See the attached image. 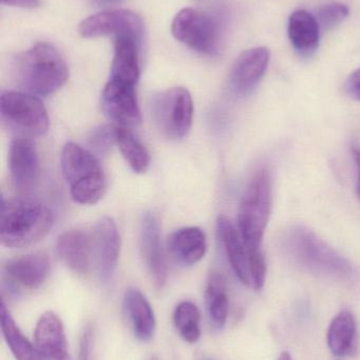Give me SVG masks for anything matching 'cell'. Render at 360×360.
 <instances>
[{"mask_svg":"<svg viewBox=\"0 0 360 360\" xmlns=\"http://www.w3.org/2000/svg\"><path fill=\"white\" fill-rule=\"evenodd\" d=\"M319 27L316 17L304 10L295 11L289 19V37L296 52L310 57L319 44Z\"/></svg>","mask_w":360,"mask_h":360,"instance_id":"cell-23","label":"cell"},{"mask_svg":"<svg viewBox=\"0 0 360 360\" xmlns=\"http://www.w3.org/2000/svg\"><path fill=\"white\" fill-rule=\"evenodd\" d=\"M52 212L30 199H10L2 203L1 243L8 248L34 245L48 235L53 226Z\"/></svg>","mask_w":360,"mask_h":360,"instance_id":"cell-2","label":"cell"},{"mask_svg":"<svg viewBox=\"0 0 360 360\" xmlns=\"http://www.w3.org/2000/svg\"><path fill=\"white\" fill-rule=\"evenodd\" d=\"M270 58V51L264 46L244 51L230 72V84L234 93L244 96L255 90L268 69Z\"/></svg>","mask_w":360,"mask_h":360,"instance_id":"cell-15","label":"cell"},{"mask_svg":"<svg viewBox=\"0 0 360 360\" xmlns=\"http://www.w3.org/2000/svg\"><path fill=\"white\" fill-rule=\"evenodd\" d=\"M101 108L114 126L132 129L141 122L137 86L109 79L101 94Z\"/></svg>","mask_w":360,"mask_h":360,"instance_id":"cell-11","label":"cell"},{"mask_svg":"<svg viewBox=\"0 0 360 360\" xmlns=\"http://www.w3.org/2000/svg\"><path fill=\"white\" fill-rule=\"evenodd\" d=\"M272 207V173L261 167L247 182L239 205L238 231L249 250H261Z\"/></svg>","mask_w":360,"mask_h":360,"instance_id":"cell-3","label":"cell"},{"mask_svg":"<svg viewBox=\"0 0 360 360\" xmlns=\"http://www.w3.org/2000/svg\"><path fill=\"white\" fill-rule=\"evenodd\" d=\"M8 170L15 188L29 192L39 176V156L35 141L30 137L16 136L8 150Z\"/></svg>","mask_w":360,"mask_h":360,"instance_id":"cell-12","label":"cell"},{"mask_svg":"<svg viewBox=\"0 0 360 360\" xmlns=\"http://www.w3.org/2000/svg\"><path fill=\"white\" fill-rule=\"evenodd\" d=\"M290 247L296 258L312 270L340 278L352 274L350 262L308 229L293 230Z\"/></svg>","mask_w":360,"mask_h":360,"instance_id":"cell-7","label":"cell"},{"mask_svg":"<svg viewBox=\"0 0 360 360\" xmlns=\"http://www.w3.org/2000/svg\"><path fill=\"white\" fill-rule=\"evenodd\" d=\"M278 360H293V359H292L289 352H283L281 353L280 356H279Z\"/></svg>","mask_w":360,"mask_h":360,"instance_id":"cell-35","label":"cell"},{"mask_svg":"<svg viewBox=\"0 0 360 360\" xmlns=\"http://www.w3.org/2000/svg\"><path fill=\"white\" fill-rule=\"evenodd\" d=\"M357 321L352 312L340 311L330 323L327 342L330 351L337 357L356 354L359 348Z\"/></svg>","mask_w":360,"mask_h":360,"instance_id":"cell-21","label":"cell"},{"mask_svg":"<svg viewBox=\"0 0 360 360\" xmlns=\"http://www.w3.org/2000/svg\"><path fill=\"white\" fill-rule=\"evenodd\" d=\"M94 262L99 277L108 281L113 276L120 253V236L111 217L101 218L92 232Z\"/></svg>","mask_w":360,"mask_h":360,"instance_id":"cell-14","label":"cell"},{"mask_svg":"<svg viewBox=\"0 0 360 360\" xmlns=\"http://www.w3.org/2000/svg\"><path fill=\"white\" fill-rule=\"evenodd\" d=\"M99 6H116V4H120V2L124 1V0H94Z\"/></svg>","mask_w":360,"mask_h":360,"instance_id":"cell-34","label":"cell"},{"mask_svg":"<svg viewBox=\"0 0 360 360\" xmlns=\"http://www.w3.org/2000/svg\"><path fill=\"white\" fill-rule=\"evenodd\" d=\"M36 348L44 360H72L68 351L65 328L55 313H44L36 323Z\"/></svg>","mask_w":360,"mask_h":360,"instance_id":"cell-18","label":"cell"},{"mask_svg":"<svg viewBox=\"0 0 360 360\" xmlns=\"http://www.w3.org/2000/svg\"><path fill=\"white\" fill-rule=\"evenodd\" d=\"M151 107L154 122L167 139L177 141L187 136L194 120V101L188 90L169 89L154 97Z\"/></svg>","mask_w":360,"mask_h":360,"instance_id":"cell-8","label":"cell"},{"mask_svg":"<svg viewBox=\"0 0 360 360\" xmlns=\"http://www.w3.org/2000/svg\"><path fill=\"white\" fill-rule=\"evenodd\" d=\"M348 15V6L340 2H330L318 8L316 19L321 29L329 31L340 25Z\"/></svg>","mask_w":360,"mask_h":360,"instance_id":"cell-28","label":"cell"},{"mask_svg":"<svg viewBox=\"0 0 360 360\" xmlns=\"http://www.w3.org/2000/svg\"><path fill=\"white\" fill-rule=\"evenodd\" d=\"M93 345V329L91 326H87L82 331L80 340V353L78 360H91V351Z\"/></svg>","mask_w":360,"mask_h":360,"instance_id":"cell-30","label":"cell"},{"mask_svg":"<svg viewBox=\"0 0 360 360\" xmlns=\"http://www.w3.org/2000/svg\"><path fill=\"white\" fill-rule=\"evenodd\" d=\"M346 91L349 96L360 101V69L353 72L346 82Z\"/></svg>","mask_w":360,"mask_h":360,"instance_id":"cell-31","label":"cell"},{"mask_svg":"<svg viewBox=\"0 0 360 360\" xmlns=\"http://www.w3.org/2000/svg\"><path fill=\"white\" fill-rule=\"evenodd\" d=\"M200 310L190 302L178 304L173 313V323L180 336L188 344H196L201 338Z\"/></svg>","mask_w":360,"mask_h":360,"instance_id":"cell-27","label":"cell"},{"mask_svg":"<svg viewBox=\"0 0 360 360\" xmlns=\"http://www.w3.org/2000/svg\"><path fill=\"white\" fill-rule=\"evenodd\" d=\"M139 247L151 274L154 287L161 290L166 285L167 264L161 240L160 224L152 212H145L139 222Z\"/></svg>","mask_w":360,"mask_h":360,"instance_id":"cell-13","label":"cell"},{"mask_svg":"<svg viewBox=\"0 0 360 360\" xmlns=\"http://www.w3.org/2000/svg\"><path fill=\"white\" fill-rule=\"evenodd\" d=\"M0 326L4 340L15 359L44 360L36 346H33L23 335L4 302L0 307Z\"/></svg>","mask_w":360,"mask_h":360,"instance_id":"cell-25","label":"cell"},{"mask_svg":"<svg viewBox=\"0 0 360 360\" xmlns=\"http://www.w3.org/2000/svg\"><path fill=\"white\" fill-rule=\"evenodd\" d=\"M17 84L27 93L48 96L58 91L69 77L61 53L49 42H37L17 55L13 63Z\"/></svg>","mask_w":360,"mask_h":360,"instance_id":"cell-1","label":"cell"},{"mask_svg":"<svg viewBox=\"0 0 360 360\" xmlns=\"http://www.w3.org/2000/svg\"><path fill=\"white\" fill-rule=\"evenodd\" d=\"M6 277L15 285L25 289L39 288L50 273L49 257L42 252L17 256L4 266Z\"/></svg>","mask_w":360,"mask_h":360,"instance_id":"cell-19","label":"cell"},{"mask_svg":"<svg viewBox=\"0 0 360 360\" xmlns=\"http://www.w3.org/2000/svg\"><path fill=\"white\" fill-rule=\"evenodd\" d=\"M205 304L213 326L223 329L228 317V297L225 279L220 273H211L207 279Z\"/></svg>","mask_w":360,"mask_h":360,"instance_id":"cell-26","label":"cell"},{"mask_svg":"<svg viewBox=\"0 0 360 360\" xmlns=\"http://www.w3.org/2000/svg\"><path fill=\"white\" fill-rule=\"evenodd\" d=\"M125 311L132 326L137 340L148 342L156 332V316L146 296L137 289H129L125 294Z\"/></svg>","mask_w":360,"mask_h":360,"instance_id":"cell-22","label":"cell"},{"mask_svg":"<svg viewBox=\"0 0 360 360\" xmlns=\"http://www.w3.org/2000/svg\"><path fill=\"white\" fill-rule=\"evenodd\" d=\"M2 4L23 8H36L40 6V0H0Z\"/></svg>","mask_w":360,"mask_h":360,"instance_id":"cell-32","label":"cell"},{"mask_svg":"<svg viewBox=\"0 0 360 360\" xmlns=\"http://www.w3.org/2000/svg\"><path fill=\"white\" fill-rule=\"evenodd\" d=\"M171 33L175 39L200 54L215 56L219 52V23L206 13L183 8L173 18Z\"/></svg>","mask_w":360,"mask_h":360,"instance_id":"cell-9","label":"cell"},{"mask_svg":"<svg viewBox=\"0 0 360 360\" xmlns=\"http://www.w3.org/2000/svg\"><path fill=\"white\" fill-rule=\"evenodd\" d=\"M353 158H354L355 165H356L357 169V184H356V192L357 196L360 198V148L354 147L352 150Z\"/></svg>","mask_w":360,"mask_h":360,"instance_id":"cell-33","label":"cell"},{"mask_svg":"<svg viewBox=\"0 0 360 360\" xmlns=\"http://www.w3.org/2000/svg\"><path fill=\"white\" fill-rule=\"evenodd\" d=\"M217 235L239 281L255 291L261 290L266 278V257L261 250H249L239 231L225 216L218 217Z\"/></svg>","mask_w":360,"mask_h":360,"instance_id":"cell-5","label":"cell"},{"mask_svg":"<svg viewBox=\"0 0 360 360\" xmlns=\"http://www.w3.org/2000/svg\"><path fill=\"white\" fill-rule=\"evenodd\" d=\"M204 360H213V359H204Z\"/></svg>","mask_w":360,"mask_h":360,"instance_id":"cell-37","label":"cell"},{"mask_svg":"<svg viewBox=\"0 0 360 360\" xmlns=\"http://www.w3.org/2000/svg\"><path fill=\"white\" fill-rule=\"evenodd\" d=\"M61 167L75 202L95 205L103 198L107 182L103 169L92 152L77 143H67L61 150Z\"/></svg>","mask_w":360,"mask_h":360,"instance_id":"cell-4","label":"cell"},{"mask_svg":"<svg viewBox=\"0 0 360 360\" xmlns=\"http://www.w3.org/2000/svg\"><path fill=\"white\" fill-rule=\"evenodd\" d=\"M56 252L61 259L78 274H86L94 262L92 232L70 230L59 235Z\"/></svg>","mask_w":360,"mask_h":360,"instance_id":"cell-17","label":"cell"},{"mask_svg":"<svg viewBox=\"0 0 360 360\" xmlns=\"http://www.w3.org/2000/svg\"><path fill=\"white\" fill-rule=\"evenodd\" d=\"M150 360H159V359H156V357H152V359H150Z\"/></svg>","mask_w":360,"mask_h":360,"instance_id":"cell-36","label":"cell"},{"mask_svg":"<svg viewBox=\"0 0 360 360\" xmlns=\"http://www.w3.org/2000/svg\"><path fill=\"white\" fill-rule=\"evenodd\" d=\"M78 33L84 38L120 34H133L145 40V25L137 13L130 10L104 11L91 15L78 25Z\"/></svg>","mask_w":360,"mask_h":360,"instance_id":"cell-10","label":"cell"},{"mask_svg":"<svg viewBox=\"0 0 360 360\" xmlns=\"http://www.w3.org/2000/svg\"><path fill=\"white\" fill-rule=\"evenodd\" d=\"M206 250V236L197 226L179 229L167 238V252L180 266H194L204 257Z\"/></svg>","mask_w":360,"mask_h":360,"instance_id":"cell-20","label":"cell"},{"mask_svg":"<svg viewBox=\"0 0 360 360\" xmlns=\"http://www.w3.org/2000/svg\"><path fill=\"white\" fill-rule=\"evenodd\" d=\"M114 38V56L109 79L137 86L141 74L144 39L133 34H120Z\"/></svg>","mask_w":360,"mask_h":360,"instance_id":"cell-16","label":"cell"},{"mask_svg":"<svg viewBox=\"0 0 360 360\" xmlns=\"http://www.w3.org/2000/svg\"><path fill=\"white\" fill-rule=\"evenodd\" d=\"M116 143L114 139V128L109 127H99L93 131L89 137V143L95 153L99 155H106L111 148L112 143Z\"/></svg>","mask_w":360,"mask_h":360,"instance_id":"cell-29","label":"cell"},{"mask_svg":"<svg viewBox=\"0 0 360 360\" xmlns=\"http://www.w3.org/2000/svg\"><path fill=\"white\" fill-rule=\"evenodd\" d=\"M0 113L4 124L17 136L33 139L48 132V112L35 95L16 91L2 92Z\"/></svg>","mask_w":360,"mask_h":360,"instance_id":"cell-6","label":"cell"},{"mask_svg":"<svg viewBox=\"0 0 360 360\" xmlns=\"http://www.w3.org/2000/svg\"><path fill=\"white\" fill-rule=\"evenodd\" d=\"M114 139L131 170L137 174L147 172L150 166V155L147 148L135 136L132 129L114 126Z\"/></svg>","mask_w":360,"mask_h":360,"instance_id":"cell-24","label":"cell"}]
</instances>
